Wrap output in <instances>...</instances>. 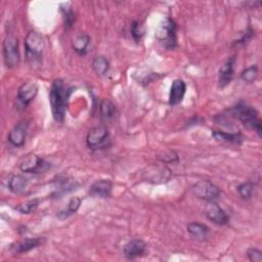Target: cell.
<instances>
[{"label":"cell","instance_id":"6da1fadb","mask_svg":"<svg viewBox=\"0 0 262 262\" xmlns=\"http://www.w3.org/2000/svg\"><path fill=\"white\" fill-rule=\"evenodd\" d=\"M72 87L67 86L62 80L56 79L52 82L49 91V101L53 119L57 123H62L66 118V111Z\"/></svg>","mask_w":262,"mask_h":262},{"label":"cell","instance_id":"7a4b0ae2","mask_svg":"<svg viewBox=\"0 0 262 262\" xmlns=\"http://www.w3.org/2000/svg\"><path fill=\"white\" fill-rule=\"evenodd\" d=\"M45 47V42L40 33L30 31L25 39V53L29 66L33 69H38L42 64V55Z\"/></svg>","mask_w":262,"mask_h":262},{"label":"cell","instance_id":"3957f363","mask_svg":"<svg viewBox=\"0 0 262 262\" xmlns=\"http://www.w3.org/2000/svg\"><path fill=\"white\" fill-rule=\"evenodd\" d=\"M231 111L232 114L247 129L256 131L259 137L262 136L261 120L258 118V112L254 106L241 101L235 104Z\"/></svg>","mask_w":262,"mask_h":262},{"label":"cell","instance_id":"277c9868","mask_svg":"<svg viewBox=\"0 0 262 262\" xmlns=\"http://www.w3.org/2000/svg\"><path fill=\"white\" fill-rule=\"evenodd\" d=\"M156 38L167 50L177 47V26L171 17H166L157 28Z\"/></svg>","mask_w":262,"mask_h":262},{"label":"cell","instance_id":"5b68a950","mask_svg":"<svg viewBox=\"0 0 262 262\" xmlns=\"http://www.w3.org/2000/svg\"><path fill=\"white\" fill-rule=\"evenodd\" d=\"M3 59L8 69L16 68L20 60L18 40L13 34H9L3 41Z\"/></svg>","mask_w":262,"mask_h":262},{"label":"cell","instance_id":"8992f818","mask_svg":"<svg viewBox=\"0 0 262 262\" xmlns=\"http://www.w3.org/2000/svg\"><path fill=\"white\" fill-rule=\"evenodd\" d=\"M110 133L105 126H95L89 130L86 136V143L90 149L97 150L110 145Z\"/></svg>","mask_w":262,"mask_h":262},{"label":"cell","instance_id":"52a82bcc","mask_svg":"<svg viewBox=\"0 0 262 262\" xmlns=\"http://www.w3.org/2000/svg\"><path fill=\"white\" fill-rule=\"evenodd\" d=\"M18 168L25 173H43L50 168V165L35 154H28L19 161Z\"/></svg>","mask_w":262,"mask_h":262},{"label":"cell","instance_id":"ba28073f","mask_svg":"<svg viewBox=\"0 0 262 262\" xmlns=\"http://www.w3.org/2000/svg\"><path fill=\"white\" fill-rule=\"evenodd\" d=\"M192 193L201 200L210 202L215 201L220 195V189L209 180H201L192 186Z\"/></svg>","mask_w":262,"mask_h":262},{"label":"cell","instance_id":"9c48e42d","mask_svg":"<svg viewBox=\"0 0 262 262\" xmlns=\"http://www.w3.org/2000/svg\"><path fill=\"white\" fill-rule=\"evenodd\" d=\"M205 215L211 222L217 225H225L229 221L227 213L215 201L208 202L205 209Z\"/></svg>","mask_w":262,"mask_h":262},{"label":"cell","instance_id":"30bf717a","mask_svg":"<svg viewBox=\"0 0 262 262\" xmlns=\"http://www.w3.org/2000/svg\"><path fill=\"white\" fill-rule=\"evenodd\" d=\"M37 93H38L37 84L33 81H27L19 86L17 90L16 98L18 103L23 107H26L35 99Z\"/></svg>","mask_w":262,"mask_h":262},{"label":"cell","instance_id":"8fae6325","mask_svg":"<svg viewBox=\"0 0 262 262\" xmlns=\"http://www.w3.org/2000/svg\"><path fill=\"white\" fill-rule=\"evenodd\" d=\"M28 123L20 122L16 124L8 133L7 140L9 143L15 147H20L25 144L27 132H28Z\"/></svg>","mask_w":262,"mask_h":262},{"label":"cell","instance_id":"7c38bea8","mask_svg":"<svg viewBox=\"0 0 262 262\" xmlns=\"http://www.w3.org/2000/svg\"><path fill=\"white\" fill-rule=\"evenodd\" d=\"M146 251V244L144 241L140 238H133L129 241L123 249L124 256L129 259L133 260L138 257H141Z\"/></svg>","mask_w":262,"mask_h":262},{"label":"cell","instance_id":"4fadbf2b","mask_svg":"<svg viewBox=\"0 0 262 262\" xmlns=\"http://www.w3.org/2000/svg\"><path fill=\"white\" fill-rule=\"evenodd\" d=\"M234 64H235V57L234 55L227 58V60L224 62V64L220 68L219 74H218V84L219 87L223 88L227 86L234 75Z\"/></svg>","mask_w":262,"mask_h":262},{"label":"cell","instance_id":"5bb4252c","mask_svg":"<svg viewBox=\"0 0 262 262\" xmlns=\"http://www.w3.org/2000/svg\"><path fill=\"white\" fill-rule=\"evenodd\" d=\"M113 183L108 179H99L93 182L89 188V194L94 198L106 199L112 194Z\"/></svg>","mask_w":262,"mask_h":262},{"label":"cell","instance_id":"9a60e30c","mask_svg":"<svg viewBox=\"0 0 262 262\" xmlns=\"http://www.w3.org/2000/svg\"><path fill=\"white\" fill-rule=\"evenodd\" d=\"M186 91V85L185 82L181 79H175L172 82L170 93H169V104L170 105H177L179 104L185 94Z\"/></svg>","mask_w":262,"mask_h":262},{"label":"cell","instance_id":"2e32d148","mask_svg":"<svg viewBox=\"0 0 262 262\" xmlns=\"http://www.w3.org/2000/svg\"><path fill=\"white\" fill-rule=\"evenodd\" d=\"M44 242H45V239L43 237H28V238L21 239V241L15 243L14 245H12L11 251L14 254L27 253V252L43 245Z\"/></svg>","mask_w":262,"mask_h":262},{"label":"cell","instance_id":"e0dca14e","mask_svg":"<svg viewBox=\"0 0 262 262\" xmlns=\"http://www.w3.org/2000/svg\"><path fill=\"white\" fill-rule=\"evenodd\" d=\"M90 37L86 33H78L72 41V47L74 51L79 55H85L89 51L90 46Z\"/></svg>","mask_w":262,"mask_h":262},{"label":"cell","instance_id":"ac0fdd59","mask_svg":"<svg viewBox=\"0 0 262 262\" xmlns=\"http://www.w3.org/2000/svg\"><path fill=\"white\" fill-rule=\"evenodd\" d=\"M212 136L217 140L221 142L231 143V144H241L244 141V136L239 133H231V132H225L221 130H213Z\"/></svg>","mask_w":262,"mask_h":262},{"label":"cell","instance_id":"d6986e66","mask_svg":"<svg viewBox=\"0 0 262 262\" xmlns=\"http://www.w3.org/2000/svg\"><path fill=\"white\" fill-rule=\"evenodd\" d=\"M29 181L23 175H13L8 181V188L14 193H20L28 187Z\"/></svg>","mask_w":262,"mask_h":262},{"label":"cell","instance_id":"ffe728a7","mask_svg":"<svg viewBox=\"0 0 262 262\" xmlns=\"http://www.w3.org/2000/svg\"><path fill=\"white\" fill-rule=\"evenodd\" d=\"M187 231L199 241H203L208 236L209 227L199 222H190L187 224Z\"/></svg>","mask_w":262,"mask_h":262},{"label":"cell","instance_id":"44dd1931","mask_svg":"<svg viewBox=\"0 0 262 262\" xmlns=\"http://www.w3.org/2000/svg\"><path fill=\"white\" fill-rule=\"evenodd\" d=\"M80 205H81V199H79L77 196H74L69 201L67 209H63V210L57 212L56 216L58 217V219L64 220L67 218H69L70 216H72L73 214H75L78 211Z\"/></svg>","mask_w":262,"mask_h":262},{"label":"cell","instance_id":"7402d4cb","mask_svg":"<svg viewBox=\"0 0 262 262\" xmlns=\"http://www.w3.org/2000/svg\"><path fill=\"white\" fill-rule=\"evenodd\" d=\"M92 69L96 73L97 76L102 77L110 70V61L107 60L106 57H104L102 55L95 56L92 60Z\"/></svg>","mask_w":262,"mask_h":262},{"label":"cell","instance_id":"603a6c76","mask_svg":"<svg viewBox=\"0 0 262 262\" xmlns=\"http://www.w3.org/2000/svg\"><path fill=\"white\" fill-rule=\"evenodd\" d=\"M99 112L101 118L104 121H111L115 118L117 111L115 104L111 100L103 99L99 104Z\"/></svg>","mask_w":262,"mask_h":262},{"label":"cell","instance_id":"cb8c5ba5","mask_svg":"<svg viewBox=\"0 0 262 262\" xmlns=\"http://www.w3.org/2000/svg\"><path fill=\"white\" fill-rule=\"evenodd\" d=\"M60 12L62 15L64 27L67 29H71L76 20V15H75V12L73 11L72 7L70 6V4H61Z\"/></svg>","mask_w":262,"mask_h":262},{"label":"cell","instance_id":"d4e9b609","mask_svg":"<svg viewBox=\"0 0 262 262\" xmlns=\"http://www.w3.org/2000/svg\"><path fill=\"white\" fill-rule=\"evenodd\" d=\"M254 183L251 181H247L244 183H241L236 189H237V193L241 196V199L243 200H250L253 195V191H254Z\"/></svg>","mask_w":262,"mask_h":262},{"label":"cell","instance_id":"484cf974","mask_svg":"<svg viewBox=\"0 0 262 262\" xmlns=\"http://www.w3.org/2000/svg\"><path fill=\"white\" fill-rule=\"evenodd\" d=\"M257 76H258V67L256 64H252L246 68L241 73V79L247 83H253L256 80Z\"/></svg>","mask_w":262,"mask_h":262},{"label":"cell","instance_id":"4316f807","mask_svg":"<svg viewBox=\"0 0 262 262\" xmlns=\"http://www.w3.org/2000/svg\"><path fill=\"white\" fill-rule=\"evenodd\" d=\"M39 202L40 201L38 199H34V200L28 201L26 203H23V204L16 206L14 209L21 214H31V213L35 212V210L39 206Z\"/></svg>","mask_w":262,"mask_h":262},{"label":"cell","instance_id":"83f0119b","mask_svg":"<svg viewBox=\"0 0 262 262\" xmlns=\"http://www.w3.org/2000/svg\"><path fill=\"white\" fill-rule=\"evenodd\" d=\"M76 187V183L69 179H62V180H59L57 182V187L55 189V194L56 195H59V194H62V193H67L73 189H75Z\"/></svg>","mask_w":262,"mask_h":262},{"label":"cell","instance_id":"f1b7e54d","mask_svg":"<svg viewBox=\"0 0 262 262\" xmlns=\"http://www.w3.org/2000/svg\"><path fill=\"white\" fill-rule=\"evenodd\" d=\"M130 32H131V35H132V38L134 39V41L136 43L140 42V40L143 36V29H142V26L138 21H136V20L132 21L131 27H130Z\"/></svg>","mask_w":262,"mask_h":262},{"label":"cell","instance_id":"f546056e","mask_svg":"<svg viewBox=\"0 0 262 262\" xmlns=\"http://www.w3.org/2000/svg\"><path fill=\"white\" fill-rule=\"evenodd\" d=\"M254 30L252 29V28H248L243 34H242V36H241V38L239 39H237V40H235L234 41V44L236 45V46H239V45H245L247 42H249L252 38H253V36H254Z\"/></svg>","mask_w":262,"mask_h":262},{"label":"cell","instance_id":"4dcf8cb0","mask_svg":"<svg viewBox=\"0 0 262 262\" xmlns=\"http://www.w3.org/2000/svg\"><path fill=\"white\" fill-rule=\"evenodd\" d=\"M247 256L251 262H262V252L256 248H250L247 251Z\"/></svg>","mask_w":262,"mask_h":262},{"label":"cell","instance_id":"1f68e13d","mask_svg":"<svg viewBox=\"0 0 262 262\" xmlns=\"http://www.w3.org/2000/svg\"><path fill=\"white\" fill-rule=\"evenodd\" d=\"M164 163H173L178 161V156L174 151H169L168 154H165L163 158H159Z\"/></svg>","mask_w":262,"mask_h":262}]
</instances>
